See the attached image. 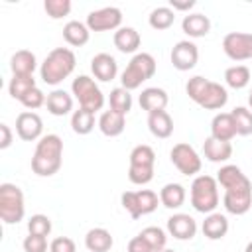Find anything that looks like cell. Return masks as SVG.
<instances>
[{
    "instance_id": "6da1fadb",
    "label": "cell",
    "mask_w": 252,
    "mask_h": 252,
    "mask_svg": "<svg viewBox=\"0 0 252 252\" xmlns=\"http://www.w3.org/2000/svg\"><path fill=\"white\" fill-rule=\"evenodd\" d=\"M217 183L224 189L222 205L230 215H244L252 207V183L238 165L226 163L217 171Z\"/></svg>"
},
{
    "instance_id": "7a4b0ae2",
    "label": "cell",
    "mask_w": 252,
    "mask_h": 252,
    "mask_svg": "<svg viewBox=\"0 0 252 252\" xmlns=\"http://www.w3.org/2000/svg\"><path fill=\"white\" fill-rule=\"evenodd\" d=\"M63 163V140L57 134H45L35 144L32 156V171L39 177H51Z\"/></svg>"
},
{
    "instance_id": "3957f363",
    "label": "cell",
    "mask_w": 252,
    "mask_h": 252,
    "mask_svg": "<svg viewBox=\"0 0 252 252\" xmlns=\"http://www.w3.org/2000/svg\"><path fill=\"white\" fill-rule=\"evenodd\" d=\"M77 65V57L69 47H55L47 53V57L43 59L41 67H39V75L41 81L45 85H59L63 83L75 69Z\"/></svg>"
},
{
    "instance_id": "277c9868",
    "label": "cell",
    "mask_w": 252,
    "mask_h": 252,
    "mask_svg": "<svg viewBox=\"0 0 252 252\" xmlns=\"http://www.w3.org/2000/svg\"><path fill=\"white\" fill-rule=\"evenodd\" d=\"M191 205L195 211L209 215L219 207V183L217 177L197 175L191 183Z\"/></svg>"
},
{
    "instance_id": "5b68a950",
    "label": "cell",
    "mask_w": 252,
    "mask_h": 252,
    "mask_svg": "<svg viewBox=\"0 0 252 252\" xmlns=\"http://www.w3.org/2000/svg\"><path fill=\"white\" fill-rule=\"evenodd\" d=\"M26 215L24 193L14 183L0 185V219L4 224H18Z\"/></svg>"
},
{
    "instance_id": "8992f818",
    "label": "cell",
    "mask_w": 252,
    "mask_h": 252,
    "mask_svg": "<svg viewBox=\"0 0 252 252\" xmlns=\"http://www.w3.org/2000/svg\"><path fill=\"white\" fill-rule=\"evenodd\" d=\"M154 73H156V59H154L150 53H144V51H142V53H136V55L130 59V63H128L126 69L122 71L120 81H122V87H124L126 91H134V89H138L144 81L152 79Z\"/></svg>"
},
{
    "instance_id": "52a82bcc",
    "label": "cell",
    "mask_w": 252,
    "mask_h": 252,
    "mask_svg": "<svg viewBox=\"0 0 252 252\" xmlns=\"http://www.w3.org/2000/svg\"><path fill=\"white\" fill-rule=\"evenodd\" d=\"M71 91H73L75 98L79 100V108L96 112L104 106V94L98 89V85L94 83V79H91L89 75L75 77L71 83Z\"/></svg>"
},
{
    "instance_id": "ba28073f",
    "label": "cell",
    "mask_w": 252,
    "mask_h": 252,
    "mask_svg": "<svg viewBox=\"0 0 252 252\" xmlns=\"http://www.w3.org/2000/svg\"><path fill=\"white\" fill-rule=\"evenodd\" d=\"M122 207L128 211V215L132 219H140L144 215H150L158 209L159 205V197L158 193L150 191V189H140V191H124L122 197Z\"/></svg>"
},
{
    "instance_id": "9c48e42d",
    "label": "cell",
    "mask_w": 252,
    "mask_h": 252,
    "mask_svg": "<svg viewBox=\"0 0 252 252\" xmlns=\"http://www.w3.org/2000/svg\"><path fill=\"white\" fill-rule=\"evenodd\" d=\"M169 158H171V163L177 167V171L181 175H187L189 177V175H195V173L201 171L203 161H201L197 150L193 146L185 144V142L175 144L171 148V152H169Z\"/></svg>"
},
{
    "instance_id": "30bf717a",
    "label": "cell",
    "mask_w": 252,
    "mask_h": 252,
    "mask_svg": "<svg viewBox=\"0 0 252 252\" xmlns=\"http://www.w3.org/2000/svg\"><path fill=\"white\" fill-rule=\"evenodd\" d=\"M222 51L232 61L252 59V33L246 32H230L222 37Z\"/></svg>"
},
{
    "instance_id": "8fae6325",
    "label": "cell",
    "mask_w": 252,
    "mask_h": 252,
    "mask_svg": "<svg viewBox=\"0 0 252 252\" xmlns=\"http://www.w3.org/2000/svg\"><path fill=\"white\" fill-rule=\"evenodd\" d=\"M122 24V12L116 6H106L100 10H93L87 16V28L91 32H108L118 30Z\"/></svg>"
},
{
    "instance_id": "7c38bea8",
    "label": "cell",
    "mask_w": 252,
    "mask_h": 252,
    "mask_svg": "<svg viewBox=\"0 0 252 252\" xmlns=\"http://www.w3.org/2000/svg\"><path fill=\"white\" fill-rule=\"evenodd\" d=\"M169 59H171V65H173L177 71H189V69H193V67L197 65V61H199V49H197V45H195L193 41L181 39V41H177V43L173 45Z\"/></svg>"
},
{
    "instance_id": "4fadbf2b",
    "label": "cell",
    "mask_w": 252,
    "mask_h": 252,
    "mask_svg": "<svg viewBox=\"0 0 252 252\" xmlns=\"http://www.w3.org/2000/svg\"><path fill=\"white\" fill-rule=\"evenodd\" d=\"M43 132V120L39 118L37 112L26 110L20 112L16 118V134L24 140V142H35L41 138Z\"/></svg>"
},
{
    "instance_id": "5bb4252c",
    "label": "cell",
    "mask_w": 252,
    "mask_h": 252,
    "mask_svg": "<svg viewBox=\"0 0 252 252\" xmlns=\"http://www.w3.org/2000/svg\"><path fill=\"white\" fill-rule=\"evenodd\" d=\"M226 100H228V93H226V89H224L220 83L207 81L203 93L197 96L195 102H197L199 106L207 108V110H219V108H222V106L226 104Z\"/></svg>"
},
{
    "instance_id": "9a60e30c",
    "label": "cell",
    "mask_w": 252,
    "mask_h": 252,
    "mask_svg": "<svg viewBox=\"0 0 252 252\" xmlns=\"http://www.w3.org/2000/svg\"><path fill=\"white\" fill-rule=\"evenodd\" d=\"M167 232L177 240H191L197 234V222L187 213H175L167 219Z\"/></svg>"
},
{
    "instance_id": "2e32d148",
    "label": "cell",
    "mask_w": 252,
    "mask_h": 252,
    "mask_svg": "<svg viewBox=\"0 0 252 252\" xmlns=\"http://www.w3.org/2000/svg\"><path fill=\"white\" fill-rule=\"evenodd\" d=\"M91 71L94 75V79L102 81V83H108L116 77L118 73V63L112 55L108 53H96L93 59H91Z\"/></svg>"
},
{
    "instance_id": "e0dca14e",
    "label": "cell",
    "mask_w": 252,
    "mask_h": 252,
    "mask_svg": "<svg viewBox=\"0 0 252 252\" xmlns=\"http://www.w3.org/2000/svg\"><path fill=\"white\" fill-rule=\"evenodd\" d=\"M203 154L209 161L213 163H224L230 159L232 156V144L230 142H222V140H217L213 136H209L203 144Z\"/></svg>"
},
{
    "instance_id": "ac0fdd59",
    "label": "cell",
    "mask_w": 252,
    "mask_h": 252,
    "mask_svg": "<svg viewBox=\"0 0 252 252\" xmlns=\"http://www.w3.org/2000/svg\"><path fill=\"white\" fill-rule=\"evenodd\" d=\"M167 100H169L167 98V93L163 89H159V87H148V89H144L142 94H140V98H138L140 106L148 114L150 112H156V110H165Z\"/></svg>"
},
{
    "instance_id": "d6986e66",
    "label": "cell",
    "mask_w": 252,
    "mask_h": 252,
    "mask_svg": "<svg viewBox=\"0 0 252 252\" xmlns=\"http://www.w3.org/2000/svg\"><path fill=\"white\" fill-rule=\"evenodd\" d=\"M211 136L217 140H222V142H230L236 136V126H234L230 112L215 114V118L211 122Z\"/></svg>"
},
{
    "instance_id": "ffe728a7",
    "label": "cell",
    "mask_w": 252,
    "mask_h": 252,
    "mask_svg": "<svg viewBox=\"0 0 252 252\" xmlns=\"http://www.w3.org/2000/svg\"><path fill=\"white\" fill-rule=\"evenodd\" d=\"M201 230L209 240H220L228 232V219L220 213H209L201 224Z\"/></svg>"
},
{
    "instance_id": "44dd1931",
    "label": "cell",
    "mask_w": 252,
    "mask_h": 252,
    "mask_svg": "<svg viewBox=\"0 0 252 252\" xmlns=\"http://www.w3.org/2000/svg\"><path fill=\"white\" fill-rule=\"evenodd\" d=\"M112 39H114V47L118 51H122V53H136L138 47H140V43H142L140 33L134 28H130V26L118 28L114 32V37Z\"/></svg>"
},
{
    "instance_id": "7402d4cb",
    "label": "cell",
    "mask_w": 252,
    "mask_h": 252,
    "mask_svg": "<svg viewBox=\"0 0 252 252\" xmlns=\"http://www.w3.org/2000/svg\"><path fill=\"white\" fill-rule=\"evenodd\" d=\"M98 128L104 136L108 138H116L124 132L126 128V116L116 112V110H104L98 118Z\"/></svg>"
},
{
    "instance_id": "603a6c76",
    "label": "cell",
    "mask_w": 252,
    "mask_h": 252,
    "mask_svg": "<svg viewBox=\"0 0 252 252\" xmlns=\"http://www.w3.org/2000/svg\"><path fill=\"white\" fill-rule=\"evenodd\" d=\"M37 67V59L35 55L30 51V49H20L12 55L10 59V69H12V75H20V77H30L33 75Z\"/></svg>"
},
{
    "instance_id": "cb8c5ba5",
    "label": "cell",
    "mask_w": 252,
    "mask_h": 252,
    "mask_svg": "<svg viewBox=\"0 0 252 252\" xmlns=\"http://www.w3.org/2000/svg\"><path fill=\"white\" fill-rule=\"evenodd\" d=\"M45 106L49 110V114L53 116H65L73 110V96L63 91V89H55L47 94V100H45Z\"/></svg>"
},
{
    "instance_id": "d4e9b609",
    "label": "cell",
    "mask_w": 252,
    "mask_h": 252,
    "mask_svg": "<svg viewBox=\"0 0 252 252\" xmlns=\"http://www.w3.org/2000/svg\"><path fill=\"white\" fill-rule=\"evenodd\" d=\"M148 128L156 138H169L173 134V120L167 110H156L148 114Z\"/></svg>"
},
{
    "instance_id": "484cf974",
    "label": "cell",
    "mask_w": 252,
    "mask_h": 252,
    "mask_svg": "<svg viewBox=\"0 0 252 252\" xmlns=\"http://www.w3.org/2000/svg\"><path fill=\"white\" fill-rule=\"evenodd\" d=\"M114 244V238L112 234L106 230V228H91L85 236V246L89 252H108Z\"/></svg>"
},
{
    "instance_id": "4316f807",
    "label": "cell",
    "mask_w": 252,
    "mask_h": 252,
    "mask_svg": "<svg viewBox=\"0 0 252 252\" xmlns=\"http://www.w3.org/2000/svg\"><path fill=\"white\" fill-rule=\"evenodd\" d=\"M89 35H91V30L87 28V24L79 20H71L63 26V39L73 47H83L89 41Z\"/></svg>"
},
{
    "instance_id": "83f0119b",
    "label": "cell",
    "mask_w": 252,
    "mask_h": 252,
    "mask_svg": "<svg viewBox=\"0 0 252 252\" xmlns=\"http://www.w3.org/2000/svg\"><path fill=\"white\" fill-rule=\"evenodd\" d=\"M181 30L189 37H205L211 30V20L205 14H187L181 22Z\"/></svg>"
},
{
    "instance_id": "f1b7e54d",
    "label": "cell",
    "mask_w": 252,
    "mask_h": 252,
    "mask_svg": "<svg viewBox=\"0 0 252 252\" xmlns=\"http://www.w3.org/2000/svg\"><path fill=\"white\" fill-rule=\"evenodd\" d=\"M185 187L179 183H165L159 189V203L165 209H179L185 203Z\"/></svg>"
},
{
    "instance_id": "f546056e",
    "label": "cell",
    "mask_w": 252,
    "mask_h": 252,
    "mask_svg": "<svg viewBox=\"0 0 252 252\" xmlns=\"http://www.w3.org/2000/svg\"><path fill=\"white\" fill-rule=\"evenodd\" d=\"M154 165H156V152L148 144H140L130 152V167L154 169Z\"/></svg>"
},
{
    "instance_id": "4dcf8cb0",
    "label": "cell",
    "mask_w": 252,
    "mask_h": 252,
    "mask_svg": "<svg viewBox=\"0 0 252 252\" xmlns=\"http://www.w3.org/2000/svg\"><path fill=\"white\" fill-rule=\"evenodd\" d=\"M71 128H73V132L79 134V136L91 134L93 128H94V112L85 110V108L75 110L73 116H71Z\"/></svg>"
},
{
    "instance_id": "1f68e13d",
    "label": "cell",
    "mask_w": 252,
    "mask_h": 252,
    "mask_svg": "<svg viewBox=\"0 0 252 252\" xmlns=\"http://www.w3.org/2000/svg\"><path fill=\"white\" fill-rule=\"evenodd\" d=\"M224 81L230 89L240 91L250 83V69L246 65H232L224 71Z\"/></svg>"
},
{
    "instance_id": "d6a6232c",
    "label": "cell",
    "mask_w": 252,
    "mask_h": 252,
    "mask_svg": "<svg viewBox=\"0 0 252 252\" xmlns=\"http://www.w3.org/2000/svg\"><path fill=\"white\" fill-rule=\"evenodd\" d=\"M32 89H35V79H33V75H30V77L12 75V79H10V83H8V93H10V96L16 98L18 102H20Z\"/></svg>"
},
{
    "instance_id": "836d02e7",
    "label": "cell",
    "mask_w": 252,
    "mask_h": 252,
    "mask_svg": "<svg viewBox=\"0 0 252 252\" xmlns=\"http://www.w3.org/2000/svg\"><path fill=\"white\" fill-rule=\"evenodd\" d=\"M108 104H110V110H116L120 114H128L130 108H132V94L130 91H126L124 87H116L110 91V96H108Z\"/></svg>"
},
{
    "instance_id": "e575fe53",
    "label": "cell",
    "mask_w": 252,
    "mask_h": 252,
    "mask_svg": "<svg viewBox=\"0 0 252 252\" xmlns=\"http://www.w3.org/2000/svg\"><path fill=\"white\" fill-rule=\"evenodd\" d=\"M148 22H150V26H152L154 30H158V32L167 30V28H171L173 22H175V12H173L169 6H159V8L152 10Z\"/></svg>"
},
{
    "instance_id": "d590c367",
    "label": "cell",
    "mask_w": 252,
    "mask_h": 252,
    "mask_svg": "<svg viewBox=\"0 0 252 252\" xmlns=\"http://www.w3.org/2000/svg\"><path fill=\"white\" fill-rule=\"evenodd\" d=\"M232 120L236 126V136H250L252 134V110L246 106L232 108Z\"/></svg>"
},
{
    "instance_id": "8d00e7d4",
    "label": "cell",
    "mask_w": 252,
    "mask_h": 252,
    "mask_svg": "<svg viewBox=\"0 0 252 252\" xmlns=\"http://www.w3.org/2000/svg\"><path fill=\"white\" fill-rule=\"evenodd\" d=\"M140 234L148 240V244L154 248V252L163 250V248H165V244H167V234H165V230H163V228H159V226H146Z\"/></svg>"
},
{
    "instance_id": "74e56055",
    "label": "cell",
    "mask_w": 252,
    "mask_h": 252,
    "mask_svg": "<svg viewBox=\"0 0 252 252\" xmlns=\"http://www.w3.org/2000/svg\"><path fill=\"white\" fill-rule=\"evenodd\" d=\"M28 232L30 234H37V236H47L51 232V219L47 215H32L28 220Z\"/></svg>"
},
{
    "instance_id": "f35d334b",
    "label": "cell",
    "mask_w": 252,
    "mask_h": 252,
    "mask_svg": "<svg viewBox=\"0 0 252 252\" xmlns=\"http://www.w3.org/2000/svg\"><path fill=\"white\" fill-rule=\"evenodd\" d=\"M43 10L51 20H61L71 12V0H45Z\"/></svg>"
},
{
    "instance_id": "ab89813d",
    "label": "cell",
    "mask_w": 252,
    "mask_h": 252,
    "mask_svg": "<svg viewBox=\"0 0 252 252\" xmlns=\"http://www.w3.org/2000/svg\"><path fill=\"white\" fill-rule=\"evenodd\" d=\"M45 100H47V96L43 94V91L35 87V89H32V91H30V93L20 100V102H22V106H24V108H28V110H32V112H33L35 108L43 106V104H45Z\"/></svg>"
},
{
    "instance_id": "60d3db41",
    "label": "cell",
    "mask_w": 252,
    "mask_h": 252,
    "mask_svg": "<svg viewBox=\"0 0 252 252\" xmlns=\"http://www.w3.org/2000/svg\"><path fill=\"white\" fill-rule=\"evenodd\" d=\"M22 246H24V252H47V238L28 232Z\"/></svg>"
},
{
    "instance_id": "b9f144b4",
    "label": "cell",
    "mask_w": 252,
    "mask_h": 252,
    "mask_svg": "<svg viewBox=\"0 0 252 252\" xmlns=\"http://www.w3.org/2000/svg\"><path fill=\"white\" fill-rule=\"evenodd\" d=\"M207 81H209V79H205V77H201V75H195V77H191V79L187 81V85H185V93H187V96H189L193 102H195L197 96L203 93Z\"/></svg>"
},
{
    "instance_id": "7bdbcfd3",
    "label": "cell",
    "mask_w": 252,
    "mask_h": 252,
    "mask_svg": "<svg viewBox=\"0 0 252 252\" xmlns=\"http://www.w3.org/2000/svg\"><path fill=\"white\" fill-rule=\"evenodd\" d=\"M49 252H77L73 238L69 236H57L49 244Z\"/></svg>"
},
{
    "instance_id": "ee69618b",
    "label": "cell",
    "mask_w": 252,
    "mask_h": 252,
    "mask_svg": "<svg viewBox=\"0 0 252 252\" xmlns=\"http://www.w3.org/2000/svg\"><path fill=\"white\" fill-rule=\"evenodd\" d=\"M128 252H154V248L148 244V240L142 234H138L128 242Z\"/></svg>"
},
{
    "instance_id": "f6af8a7d",
    "label": "cell",
    "mask_w": 252,
    "mask_h": 252,
    "mask_svg": "<svg viewBox=\"0 0 252 252\" xmlns=\"http://www.w3.org/2000/svg\"><path fill=\"white\" fill-rule=\"evenodd\" d=\"M12 146V130L6 122L0 124V150H6Z\"/></svg>"
},
{
    "instance_id": "bcb514c9",
    "label": "cell",
    "mask_w": 252,
    "mask_h": 252,
    "mask_svg": "<svg viewBox=\"0 0 252 252\" xmlns=\"http://www.w3.org/2000/svg\"><path fill=\"white\" fill-rule=\"evenodd\" d=\"M193 6H195V0H185V2L171 0V2H169V8H171L173 12H175V10H183V12H185V10H191Z\"/></svg>"
},
{
    "instance_id": "7dc6e473",
    "label": "cell",
    "mask_w": 252,
    "mask_h": 252,
    "mask_svg": "<svg viewBox=\"0 0 252 252\" xmlns=\"http://www.w3.org/2000/svg\"><path fill=\"white\" fill-rule=\"evenodd\" d=\"M244 252H252V242H248V244H246V248H244Z\"/></svg>"
},
{
    "instance_id": "c3c4849f",
    "label": "cell",
    "mask_w": 252,
    "mask_h": 252,
    "mask_svg": "<svg viewBox=\"0 0 252 252\" xmlns=\"http://www.w3.org/2000/svg\"><path fill=\"white\" fill-rule=\"evenodd\" d=\"M248 104H250V110H252V89H250V94H248Z\"/></svg>"
},
{
    "instance_id": "681fc988",
    "label": "cell",
    "mask_w": 252,
    "mask_h": 252,
    "mask_svg": "<svg viewBox=\"0 0 252 252\" xmlns=\"http://www.w3.org/2000/svg\"><path fill=\"white\" fill-rule=\"evenodd\" d=\"M158 252H175V250H169V248H163V250H158Z\"/></svg>"
}]
</instances>
